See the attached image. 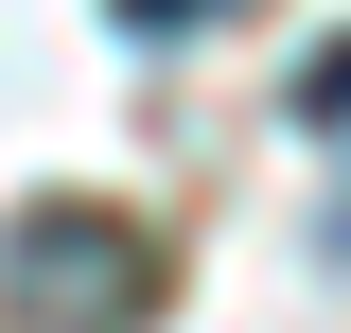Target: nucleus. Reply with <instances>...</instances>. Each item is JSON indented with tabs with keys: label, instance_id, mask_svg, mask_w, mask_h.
<instances>
[{
	"label": "nucleus",
	"instance_id": "f03ea898",
	"mask_svg": "<svg viewBox=\"0 0 351 333\" xmlns=\"http://www.w3.org/2000/svg\"><path fill=\"white\" fill-rule=\"evenodd\" d=\"M123 36H211V18H246V0H106Z\"/></svg>",
	"mask_w": 351,
	"mask_h": 333
},
{
	"label": "nucleus",
	"instance_id": "f257e3e1",
	"mask_svg": "<svg viewBox=\"0 0 351 333\" xmlns=\"http://www.w3.org/2000/svg\"><path fill=\"white\" fill-rule=\"evenodd\" d=\"M141 298H158L141 210H88V193L18 210V246H0V316H18V333H123Z\"/></svg>",
	"mask_w": 351,
	"mask_h": 333
},
{
	"label": "nucleus",
	"instance_id": "7ed1b4c3",
	"mask_svg": "<svg viewBox=\"0 0 351 333\" xmlns=\"http://www.w3.org/2000/svg\"><path fill=\"white\" fill-rule=\"evenodd\" d=\"M299 123H316V140H351V36L316 53V88H299Z\"/></svg>",
	"mask_w": 351,
	"mask_h": 333
}]
</instances>
